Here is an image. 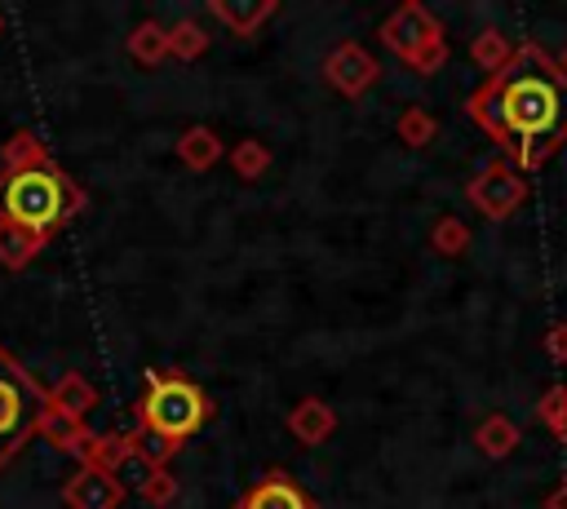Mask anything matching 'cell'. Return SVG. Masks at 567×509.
Returning a JSON list of instances; mask_svg holds the SVG:
<instances>
[{
  "label": "cell",
  "mask_w": 567,
  "mask_h": 509,
  "mask_svg": "<svg viewBox=\"0 0 567 509\" xmlns=\"http://www.w3.org/2000/svg\"><path fill=\"white\" fill-rule=\"evenodd\" d=\"M563 102L567 75L554 66L549 53H540V44L523 40L514 49V62L487 75L478 93H470L465 111L505 155H514L518 173H532L567 142Z\"/></svg>",
  "instance_id": "1"
},
{
  "label": "cell",
  "mask_w": 567,
  "mask_h": 509,
  "mask_svg": "<svg viewBox=\"0 0 567 509\" xmlns=\"http://www.w3.org/2000/svg\"><path fill=\"white\" fill-rule=\"evenodd\" d=\"M89 195L49 159H27V164H0V221L22 226L31 235H53L66 226L75 212H84Z\"/></svg>",
  "instance_id": "2"
},
{
  "label": "cell",
  "mask_w": 567,
  "mask_h": 509,
  "mask_svg": "<svg viewBox=\"0 0 567 509\" xmlns=\"http://www.w3.org/2000/svg\"><path fill=\"white\" fill-rule=\"evenodd\" d=\"M137 429L159 434L168 443H186L190 434H199L213 420V398L182 372H146V389L133 403Z\"/></svg>",
  "instance_id": "3"
},
{
  "label": "cell",
  "mask_w": 567,
  "mask_h": 509,
  "mask_svg": "<svg viewBox=\"0 0 567 509\" xmlns=\"http://www.w3.org/2000/svg\"><path fill=\"white\" fill-rule=\"evenodd\" d=\"M44 407L49 389H40L35 376L0 345V465H9L40 434Z\"/></svg>",
  "instance_id": "4"
},
{
  "label": "cell",
  "mask_w": 567,
  "mask_h": 509,
  "mask_svg": "<svg viewBox=\"0 0 567 509\" xmlns=\"http://www.w3.org/2000/svg\"><path fill=\"white\" fill-rule=\"evenodd\" d=\"M381 44L399 58V62H408L416 75H434V71H443V62H447V35H443V27H439V18L425 9V4H416V0H408V4H399L385 22H381Z\"/></svg>",
  "instance_id": "5"
},
{
  "label": "cell",
  "mask_w": 567,
  "mask_h": 509,
  "mask_svg": "<svg viewBox=\"0 0 567 509\" xmlns=\"http://www.w3.org/2000/svg\"><path fill=\"white\" fill-rule=\"evenodd\" d=\"M465 199H470L487 221H505V217H514V208L527 199V177H523L505 155H496V159H487V164L465 181Z\"/></svg>",
  "instance_id": "6"
},
{
  "label": "cell",
  "mask_w": 567,
  "mask_h": 509,
  "mask_svg": "<svg viewBox=\"0 0 567 509\" xmlns=\"http://www.w3.org/2000/svg\"><path fill=\"white\" fill-rule=\"evenodd\" d=\"M323 80H328L337 93H346V97H363V93L381 80V62H377L363 44L341 40V44L323 58Z\"/></svg>",
  "instance_id": "7"
},
{
  "label": "cell",
  "mask_w": 567,
  "mask_h": 509,
  "mask_svg": "<svg viewBox=\"0 0 567 509\" xmlns=\"http://www.w3.org/2000/svg\"><path fill=\"white\" fill-rule=\"evenodd\" d=\"M235 509H319V505H315V496H310L292 474L266 469V474L235 500Z\"/></svg>",
  "instance_id": "8"
},
{
  "label": "cell",
  "mask_w": 567,
  "mask_h": 509,
  "mask_svg": "<svg viewBox=\"0 0 567 509\" xmlns=\"http://www.w3.org/2000/svg\"><path fill=\"white\" fill-rule=\"evenodd\" d=\"M62 500H66V509H120L124 505V482L115 474H106V469L80 465L62 482Z\"/></svg>",
  "instance_id": "9"
},
{
  "label": "cell",
  "mask_w": 567,
  "mask_h": 509,
  "mask_svg": "<svg viewBox=\"0 0 567 509\" xmlns=\"http://www.w3.org/2000/svg\"><path fill=\"white\" fill-rule=\"evenodd\" d=\"M288 434H292L301 447H319V443H328V438L337 434V412H332L323 398L306 394V398H297L292 412H288Z\"/></svg>",
  "instance_id": "10"
},
{
  "label": "cell",
  "mask_w": 567,
  "mask_h": 509,
  "mask_svg": "<svg viewBox=\"0 0 567 509\" xmlns=\"http://www.w3.org/2000/svg\"><path fill=\"white\" fill-rule=\"evenodd\" d=\"M208 13H213L230 35H252V31L275 13V0H208Z\"/></svg>",
  "instance_id": "11"
},
{
  "label": "cell",
  "mask_w": 567,
  "mask_h": 509,
  "mask_svg": "<svg viewBox=\"0 0 567 509\" xmlns=\"http://www.w3.org/2000/svg\"><path fill=\"white\" fill-rule=\"evenodd\" d=\"M518 425L505 416V412H492V416H483L478 425H474V447L487 456V460H505V456H514V447H518Z\"/></svg>",
  "instance_id": "12"
},
{
  "label": "cell",
  "mask_w": 567,
  "mask_h": 509,
  "mask_svg": "<svg viewBox=\"0 0 567 509\" xmlns=\"http://www.w3.org/2000/svg\"><path fill=\"white\" fill-rule=\"evenodd\" d=\"M177 159H182L190 173H208V168L221 159V137H217L208 124H190V128L177 137Z\"/></svg>",
  "instance_id": "13"
},
{
  "label": "cell",
  "mask_w": 567,
  "mask_h": 509,
  "mask_svg": "<svg viewBox=\"0 0 567 509\" xmlns=\"http://www.w3.org/2000/svg\"><path fill=\"white\" fill-rule=\"evenodd\" d=\"M44 243H49L44 235H31V230H22V226L0 221V266H4V270H22V266H31V261L40 257Z\"/></svg>",
  "instance_id": "14"
},
{
  "label": "cell",
  "mask_w": 567,
  "mask_h": 509,
  "mask_svg": "<svg viewBox=\"0 0 567 509\" xmlns=\"http://www.w3.org/2000/svg\"><path fill=\"white\" fill-rule=\"evenodd\" d=\"M128 58H137L142 66H159V62L168 58V27L155 22V18L137 22V27L128 31Z\"/></svg>",
  "instance_id": "15"
},
{
  "label": "cell",
  "mask_w": 567,
  "mask_h": 509,
  "mask_svg": "<svg viewBox=\"0 0 567 509\" xmlns=\"http://www.w3.org/2000/svg\"><path fill=\"white\" fill-rule=\"evenodd\" d=\"M514 40L505 35V31H496V27H487V31H478L474 40H470V58L487 71V75H496V71H505L509 62H514Z\"/></svg>",
  "instance_id": "16"
},
{
  "label": "cell",
  "mask_w": 567,
  "mask_h": 509,
  "mask_svg": "<svg viewBox=\"0 0 567 509\" xmlns=\"http://www.w3.org/2000/svg\"><path fill=\"white\" fill-rule=\"evenodd\" d=\"M97 403V389L80 376V372H66L53 389H49V407H58V412H66V416H75V420H84V412Z\"/></svg>",
  "instance_id": "17"
},
{
  "label": "cell",
  "mask_w": 567,
  "mask_h": 509,
  "mask_svg": "<svg viewBox=\"0 0 567 509\" xmlns=\"http://www.w3.org/2000/svg\"><path fill=\"white\" fill-rule=\"evenodd\" d=\"M75 456H80V465H89V469L115 474V469L128 460V443H124V434H89Z\"/></svg>",
  "instance_id": "18"
},
{
  "label": "cell",
  "mask_w": 567,
  "mask_h": 509,
  "mask_svg": "<svg viewBox=\"0 0 567 509\" xmlns=\"http://www.w3.org/2000/svg\"><path fill=\"white\" fill-rule=\"evenodd\" d=\"M40 434H44L53 447H62V451H80L84 438H89L93 429H89L84 420L66 416V412H58V407H44V416H40Z\"/></svg>",
  "instance_id": "19"
},
{
  "label": "cell",
  "mask_w": 567,
  "mask_h": 509,
  "mask_svg": "<svg viewBox=\"0 0 567 509\" xmlns=\"http://www.w3.org/2000/svg\"><path fill=\"white\" fill-rule=\"evenodd\" d=\"M124 443H128V460H142V469H168V460H173L177 447H182V443H168V438L146 434V429L124 434Z\"/></svg>",
  "instance_id": "20"
},
{
  "label": "cell",
  "mask_w": 567,
  "mask_h": 509,
  "mask_svg": "<svg viewBox=\"0 0 567 509\" xmlns=\"http://www.w3.org/2000/svg\"><path fill=\"white\" fill-rule=\"evenodd\" d=\"M208 49V31L195 18H177L168 27V53H177V62H195Z\"/></svg>",
  "instance_id": "21"
},
{
  "label": "cell",
  "mask_w": 567,
  "mask_h": 509,
  "mask_svg": "<svg viewBox=\"0 0 567 509\" xmlns=\"http://www.w3.org/2000/svg\"><path fill=\"white\" fill-rule=\"evenodd\" d=\"M394 133H399V142H403V146H430V142H434V133H439V120H434L425 106H408V111L399 115Z\"/></svg>",
  "instance_id": "22"
},
{
  "label": "cell",
  "mask_w": 567,
  "mask_h": 509,
  "mask_svg": "<svg viewBox=\"0 0 567 509\" xmlns=\"http://www.w3.org/2000/svg\"><path fill=\"white\" fill-rule=\"evenodd\" d=\"M230 168H235V177L257 181V177L270 168V146H266V142H257V137H244V142L230 150Z\"/></svg>",
  "instance_id": "23"
},
{
  "label": "cell",
  "mask_w": 567,
  "mask_h": 509,
  "mask_svg": "<svg viewBox=\"0 0 567 509\" xmlns=\"http://www.w3.org/2000/svg\"><path fill=\"white\" fill-rule=\"evenodd\" d=\"M430 248L439 257H461L470 248V226L461 217H439L434 230H430Z\"/></svg>",
  "instance_id": "24"
},
{
  "label": "cell",
  "mask_w": 567,
  "mask_h": 509,
  "mask_svg": "<svg viewBox=\"0 0 567 509\" xmlns=\"http://www.w3.org/2000/svg\"><path fill=\"white\" fill-rule=\"evenodd\" d=\"M137 496H142L146 505L164 509V505H173V500H177V478H173L168 469H146V474L137 478Z\"/></svg>",
  "instance_id": "25"
},
{
  "label": "cell",
  "mask_w": 567,
  "mask_h": 509,
  "mask_svg": "<svg viewBox=\"0 0 567 509\" xmlns=\"http://www.w3.org/2000/svg\"><path fill=\"white\" fill-rule=\"evenodd\" d=\"M536 416H540V425L558 429V425L567 420V385H549V389L540 394V403H536Z\"/></svg>",
  "instance_id": "26"
},
{
  "label": "cell",
  "mask_w": 567,
  "mask_h": 509,
  "mask_svg": "<svg viewBox=\"0 0 567 509\" xmlns=\"http://www.w3.org/2000/svg\"><path fill=\"white\" fill-rule=\"evenodd\" d=\"M545 354H549L558 367H567V323H549V332H545Z\"/></svg>",
  "instance_id": "27"
},
{
  "label": "cell",
  "mask_w": 567,
  "mask_h": 509,
  "mask_svg": "<svg viewBox=\"0 0 567 509\" xmlns=\"http://www.w3.org/2000/svg\"><path fill=\"white\" fill-rule=\"evenodd\" d=\"M545 509H567V482H558V487L545 496Z\"/></svg>",
  "instance_id": "28"
},
{
  "label": "cell",
  "mask_w": 567,
  "mask_h": 509,
  "mask_svg": "<svg viewBox=\"0 0 567 509\" xmlns=\"http://www.w3.org/2000/svg\"><path fill=\"white\" fill-rule=\"evenodd\" d=\"M554 66H558V71H563V75H567V44H563V49H558V58H554Z\"/></svg>",
  "instance_id": "29"
},
{
  "label": "cell",
  "mask_w": 567,
  "mask_h": 509,
  "mask_svg": "<svg viewBox=\"0 0 567 509\" xmlns=\"http://www.w3.org/2000/svg\"><path fill=\"white\" fill-rule=\"evenodd\" d=\"M549 434H554V438H558V443H563V447H567V420H563V425H558V429H549Z\"/></svg>",
  "instance_id": "30"
},
{
  "label": "cell",
  "mask_w": 567,
  "mask_h": 509,
  "mask_svg": "<svg viewBox=\"0 0 567 509\" xmlns=\"http://www.w3.org/2000/svg\"><path fill=\"white\" fill-rule=\"evenodd\" d=\"M0 31H4V13H0Z\"/></svg>",
  "instance_id": "31"
}]
</instances>
